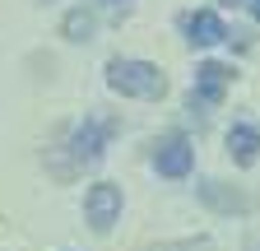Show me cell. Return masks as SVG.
Segmentation results:
<instances>
[{"mask_svg":"<svg viewBox=\"0 0 260 251\" xmlns=\"http://www.w3.org/2000/svg\"><path fill=\"white\" fill-rule=\"evenodd\" d=\"M107 88L121 93V98H140V103H153L168 93V75H162L153 60H135V56H116L107 60Z\"/></svg>","mask_w":260,"mask_h":251,"instance_id":"6da1fadb","label":"cell"},{"mask_svg":"<svg viewBox=\"0 0 260 251\" xmlns=\"http://www.w3.org/2000/svg\"><path fill=\"white\" fill-rule=\"evenodd\" d=\"M116 131H121V121L116 116H84L79 125H75V135H70V159L79 163V168H93V163H103L107 159V144L116 140Z\"/></svg>","mask_w":260,"mask_h":251,"instance_id":"7a4b0ae2","label":"cell"},{"mask_svg":"<svg viewBox=\"0 0 260 251\" xmlns=\"http://www.w3.org/2000/svg\"><path fill=\"white\" fill-rule=\"evenodd\" d=\"M228 84H233V66H223V60H205V66L195 70V88H190L186 107H190V112H209V107H218L223 93H228Z\"/></svg>","mask_w":260,"mask_h":251,"instance_id":"3957f363","label":"cell"},{"mask_svg":"<svg viewBox=\"0 0 260 251\" xmlns=\"http://www.w3.org/2000/svg\"><path fill=\"white\" fill-rule=\"evenodd\" d=\"M121 205H125V196H121L116 181H93L88 196H84V218H88V228H93V233H107L116 218H121Z\"/></svg>","mask_w":260,"mask_h":251,"instance_id":"277c9868","label":"cell"},{"mask_svg":"<svg viewBox=\"0 0 260 251\" xmlns=\"http://www.w3.org/2000/svg\"><path fill=\"white\" fill-rule=\"evenodd\" d=\"M153 168H158V177H168V181L190 177V168H195L190 140H186V135H162V140L153 144Z\"/></svg>","mask_w":260,"mask_h":251,"instance_id":"5b68a950","label":"cell"},{"mask_svg":"<svg viewBox=\"0 0 260 251\" xmlns=\"http://www.w3.org/2000/svg\"><path fill=\"white\" fill-rule=\"evenodd\" d=\"M200 200L218 214H251L255 200L246 191H237V186H228V181H200Z\"/></svg>","mask_w":260,"mask_h":251,"instance_id":"8992f818","label":"cell"},{"mask_svg":"<svg viewBox=\"0 0 260 251\" xmlns=\"http://www.w3.org/2000/svg\"><path fill=\"white\" fill-rule=\"evenodd\" d=\"M186 42L190 47H218V42H228V23L214 10H195V14H186Z\"/></svg>","mask_w":260,"mask_h":251,"instance_id":"52a82bcc","label":"cell"},{"mask_svg":"<svg viewBox=\"0 0 260 251\" xmlns=\"http://www.w3.org/2000/svg\"><path fill=\"white\" fill-rule=\"evenodd\" d=\"M228 153H233L237 168H251L260 159V131L251 121H233V125H228Z\"/></svg>","mask_w":260,"mask_h":251,"instance_id":"ba28073f","label":"cell"},{"mask_svg":"<svg viewBox=\"0 0 260 251\" xmlns=\"http://www.w3.org/2000/svg\"><path fill=\"white\" fill-rule=\"evenodd\" d=\"M60 33L70 38V42H88L93 38V14L88 10H70V14L60 19Z\"/></svg>","mask_w":260,"mask_h":251,"instance_id":"9c48e42d","label":"cell"},{"mask_svg":"<svg viewBox=\"0 0 260 251\" xmlns=\"http://www.w3.org/2000/svg\"><path fill=\"white\" fill-rule=\"evenodd\" d=\"M149 251H214L209 237H186V242H162V246H149Z\"/></svg>","mask_w":260,"mask_h":251,"instance_id":"30bf717a","label":"cell"},{"mask_svg":"<svg viewBox=\"0 0 260 251\" xmlns=\"http://www.w3.org/2000/svg\"><path fill=\"white\" fill-rule=\"evenodd\" d=\"M107 5H116V10H121V5H130V0H107Z\"/></svg>","mask_w":260,"mask_h":251,"instance_id":"8fae6325","label":"cell"},{"mask_svg":"<svg viewBox=\"0 0 260 251\" xmlns=\"http://www.w3.org/2000/svg\"><path fill=\"white\" fill-rule=\"evenodd\" d=\"M251 10H255V19H260V0H255V5H251Z\"/></svg>","mask_w":260,"mask_h":251,"instance_id":"7c38bea8","label":"cell"}]
</instances>
